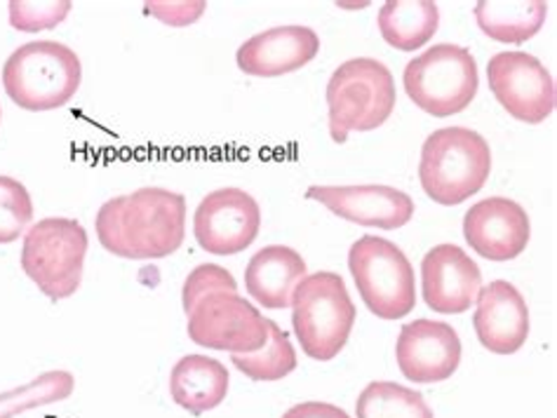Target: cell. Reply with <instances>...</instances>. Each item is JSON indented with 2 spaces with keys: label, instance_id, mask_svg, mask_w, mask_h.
I'll return each mask as SVG.
<instances>
[{
  "label": "cell",
  "instance_id": "cell-1",
  "mask_svg": "<svg viewBox=\"0 0 557 418\" xmlns=\"http://www.w3.org/2000/svg\"><path fill=\"white\" fill-rule=\"evenodd\" d=\"M97 238L113 256L165 258L186 238V198L158 186L107 200L97 212Z\"/></svg>",
  "mask_w": 557,
  "mask_h": 418
},
{
  "label": "cell",
  "instance_id": "cell-2",
  "mask_svg": "<svg viewBox=\"0 0 557 418\" xmlns=\"http://www.w3.org/2000/svg\"><path fill=\"white\" fill-rule=\"evenodd\" d=\"M492 175L487 139L468 127H443L423 141L419 179L437 205H461L482 191Z\"/></svg>",
  "mask_w": 557,
  "mask_h": 418
},
{
  "label": "cell",
  "instance_id": "cell-3",
  "mask_svg": "<svg viewBox=\"0 0 557 418\" xmlns=\"http://www.w3.org/2000/svg\"><path fill=\"white\" fill-rule=\"evenodd\" d=\"M398 102L391 68L372 56H356L334 71L327 83V123L334 143L350 132H372L384 125Z\"/></svg>",
  "mask_w": 557,
  "mask_h": 418
},
{
  "label": "cell",
  "instance_id": "cell-4",
  "mask_svg": "<svg viewBox=\"0 0 557 418\" xmlns=\"http://www.w3.org/2000/svg\"><path fill=\"white\" fill-rule=\"evenodd\" d=\"M83 80L78 54L64 42L36 40L14 50L3 66V88L26 111H52L76 97Z\"/></svg>",
  "mask_w": 557,
  "mask_h": 418
},
{
  "label": "cell",
  "instance_id": "cell-5",
  "mask_svg": "<svg viewBox=\"0 0 557 418\" xmlns=\"http://www.w3.org/2000/svg\"><path fill=\"white\" fill-rule=\"evenodd\" d=\"M292 327L301 351L318 363H330L344 351L356 325V306L339 273L306 276L292 294Z\"/></svg>",
  "mask_w": 557,
  "mask_h": 418
},
{
  "label": "cell",
  "instance_id": "cell-6",
  "mask_svg": "<svg viewBox=\"0 0 557 418\" xmlns=\"http://www.w3.org/2000/svg\"><path fill=\"white\" fill-rule=\"evenodd\" d=\"M403 83L405 92L421 111L433 118H451L471 106L480 76L471 50L440 42L405 66Z\"/></svg>",
  "mask_w": 557,
  "mask_h": 418
},
{
  "label": "cell",
  "instance_id": "cell-7",
  "mask_svg": "<svg viewBox=\"0 0 557 418\" xmlns=\"http://www.w3.org/2000/svg\"><path fill=\"white\" fill-rule=\"evenodd\" d=\"M87 244L90 238L81 221L50 216L26 230L22 268L48 299H69L83 282Z\"/></svg>",
  "mask_w": 557,
  "mask_h": 418
},
{
  "label": "cell",
  "instance_id": "cell-8",
  "mask_svg": "<svg viewBox=\"0 0 557 418\" xmlns=\"http://www.w3.org/2000/svg\"><path fill=\"white\" fill-rule=\"evenodd\" d=\"M348 270L364 306L381 320H400L414 311V268L395 242L362 236L348 252Z\"/></svg>",
  "mask_w": 557,
  "mask_h": 418
},
{
  "label": "cell",
  "instance_id": "cell-9",
  "mask_svg": "<svg viewBox=\"0 0 557 418\" xmlns=\"http://www.w3.org/2000/svg\"><path fill=\"white\" fill-rule=\"evenodd\" d=\"M188 339L210 351L245 355L269 339V317L238 292H212L188 313Z\"/></svg>",
  "mask_w": 557,
  "mask_h": 418
},
{
  "label": "cell",
  "instance_id": "cell-10",
  "mask_svg": "<svg viewBox=\"0 0 557 418\" xmlns=\"http://www.w3.org/2000/svg\"><path fill=\"white\" fill-rule=\"evenodd\" d=\"M487 80L496 102L520 123L539 125L555 111V80L534 54H494L487 64Z\"/></svg>",
  "mask_w": 557,
  "mask_h": 418
},
{
  "label": "cell",
  "instance_id": "cell-11",
  "mask_svg": "<svg viewBox=\"0 0 557 418\" xmlns=\"http://www.w3.org/2000/svg\"><path fill=\"white\" fill-rule=\"evenodd\" d=\"M261 210L243 189H219L205 195L194 214V233L200 248L216 256L247 250L259 236Z\"/></svg>",
  "mask_w": 557,
  "mask_h": 418
},
{
  "label": "cell",
  "instance_id": "cell-12",
  "mask_svg": "<svg viewBox=\"0 0 557 418\" xmlns=\"http://www.w3.org/2000/svg\"><path fill=\"white\" fill-rule=\"evenodd\" d=\"M306 198L325 205L339 219L364 228L395 230L414 216V200L400 189L381 183L364 186H311Z\"/></svg>",
  "mask_w": 557,
  "mask_h": 418
},
{
  "label": "cell",
  "instance_id": "cell-13",
  "mask_svg": "<svg viewBox=\"0 0 557 418\" xmlns=\"http://www.w3.org/2000/svg\"><path fill=\"white\" fill-rule=\"evenodd\" d=\"M395 359L403 377L414 383L447 381L461 365V339L457 329L447 322L414 320L403 325Z\"/></svg>",
  "mask_w": 557,
  "mask_h": 418
},
{
  "label": "cell",
  "instance_id": "cell-14",
  "mask_svg": "<svg viewBox=\"0 0 557 418\" xmlns=\"http://www.w3.org/2000/svg\"><path fill=\"white\" fill-rule=\"evenodd\" d=\"M463 238L471 250L490 262L518 258L532 238L530 216L508 198L480 200L463 216Z\"/></svg>",
  "mask_w": 557,
  "mask_h": 418
},
{
  "label": "cell",
  "instance_id": "cell-15",
  "mask_svg": "<svg viewBox=\"0 0 557 418\" xmlns=\"http://www.w3.org/2000/svg\"><path fill=\"white\" fill-rule=\"evenodd\" d=\"M421 290L435 313H466L482 290V273L457 244H437L421 262Z\"/></svg>",
  "mask_w": 557,
  "mask_h": 418
},
{
  "label": "cell",
  "instance_id": "cell-16",
  "mask_svg": "<svg viewBox=\"0 0 557 418\" xmlns=\"http://www.w3.org/2000/svg\"><path fill=\"white\" fill-rule=\"evenodd\" d=\"M320 52V38L309 26H275L245 40L236 52L238 68L255 78H281L311 64Z\"/></svg>",
  "mask_w": 557,
  "mask_h": 418
},
{
  "label": "cell",
  "instance_id": "cell-17",
  "mask_svg": "<svg viewBox=\"0 0 557 418\" xmlns=\"http://www.w3.org/2000/svg\"><path fill=\"white\" fill-rule=\"evenodd\" d=\"M473 327L480 343L496 355L518 353L530 337V308L516 284L494 280L475 299Z\"/></svg>",
  "mask_w": 557,
  "mask_h": 418
},
{
  "label": "cell",
  "instance_id": "cell-18",
  "mask_svg": "<svg viewBox=\"0 0 557 418\" xmlns=\"http://www.w3.org/2000/svg\"><path fill=\"white\" fill-rule=\"evenodd\" d=\"M304 278L306 262L297 250L285 244H269L249 258L245 290L259 306L277 311L292 304V294Z\"/></svg>",
  "mask_w": 557,
  "mask_h": 418
},
{
  "label": "cell",
  "instance_id": "cell-19",
  "mask_svg": "<svg viewBox=\"0 0 557 418\" xmlns=\"http://www.w3.org/2000/svg\"><path fill=\"white\" fill-rule=\"evenodd\" d=\"M228 371L214 357L186 355L170 373V393L182 409L200 416L216 409L228 395Z\"/></svg>",
  "mask_w": 557,
  "mask_h": 418
},
{
  "label": "cell",
  "instance_id": "cell-20",
  "mask_svg": "<svg viewBox=\"0 0 557 418\" xmlns=\"http://www.w3.org/2000/svg\"><path fill=\"white\" fill-rule=\"evenodd\" d=\"M376 24L391 48L414 52L437 34L440 10L433 0H388L381 5Z\"/></svg>",
  "mask_w": 557,
  "mask_h": 418
},
{
  "label": "cell",
  "instance_id": "cell-21",
  "mask_svg": "<svg viewBox=\"0 0 557 418\" xmlns=\"http://www.w3.org/2000/svg\"><path fill=\"white\" fill-rule=\"evenodd\" d=\"M475 22L480 31L496 42L522 46L534 38L548 17L546 0H522V3H498V0H480L475 3Z\"/></svg>",
  "mask_w": 557,
  "mask_h": 418
},
{
  "label": "cell",
  "instance_id": "cell-22",
  "mask_svg": "<svg viewBox=\"0 0 557 418\" xmlns=\"http://www.w3.org/2000/svg\"><path fill=\"white\" fill-rule=\"evenodd\" d=\"M358 418H433L421 393L393 381H372L358 395Z\"/></svg>",
  "mask_w": 557,
  "mask_h": 418
},
{
  "label": "cell",
  "instance_id": "cell-23",
  "mask_svg": "<svg viewBox=\"0 0 557 418\" xmlns=\"http://www.w3.org/2000/svg\"><path fill=\"white\" fill-rule=\"evenodd\" d=\"M231 363L252 381H281L297 369V351L289 343L287 331L269 320V339L255 353L231 355Z\"/></svg>",
  "mask_w": 557,
  "mask_h": 418
},
{
  "label": "cell",
  "instance_id": "cell-24",
  "mask_svg": "<svg viewBox=\"0 0 557 418\" xmlns=\"http://www.w3.org/2000/svg\"><path fill=\"white\" fill-rule=\"evenodd\" d=\"M73 388H76V379L69 371L57 369L40 373L32 383L0 395V418H14L28 409L54 405V402L71 397Z\"/></svg>",
  "mask_w": 557,
  "mask_h": 418
},
{
  "label": "cell",
  "instance_id": "cell-25",
  "mask_svg": "<svg viewBox=\"0 0 557 418\" xmlns=\"http://www.w3.org/2000/svg\"><path fill=\"white\" fill-rule=\"evenodd\" d=\"M34 219V200L17 179L0 175V244H10L26 233Z\"/></svg>",
  "mask_w": 557,
  "mask_h": 418
},
{
  "label": "cell",
  "instance_id": "cell-26",
  "mask_svg": "<svg viewBox=\"0 0 557 418\" xmlns=\"http://www.w3.org/2000/svg\"><path fill=\"white\" fill-rule=\"evenodd\" d=\"M10 5V24L17 31L38 34L46 28L60 26L73 8L71 0H52V3H28V0H12Z\"/></svg>",
  "mask_w": 557,
  "mask_h": 418
},
{
  "label": "cell",
  "instance_id": "cell-27",
  "mask_svg": "<svg viewBox=\"0 0 557 418\" xmlns=\"http://www.w3.org/2000/svg\"><path fill=\"white\" fill-rule=\"evenodd\" d=\"M212 292H238V282L231 273L216 264H202L188 273L184 280V292H182V304L184 313L188 315L202 296Z\"/></svg>",
  "mask_w": 557,
  "mask_h": 418
},
{
  "label": "cell",
  "instance_id": "cell-28",
  "mask_svg": "<svg viewBox=\"0 0 557 418\" xmlns=\"http://www.w3.org/2000/svg\"><path fill=\"white\" fill-rule=\"evenodd\" d=\"M202 0H184V3H168V0H151V3H146V14H151V17L160 20L168 26H190L196 24L202 12H205Z\"/></svg>",
  "mask_w": 557,
  "mask_h": 418
},
{
  "label": "cell",
  "instance_id": "cell-29",
  "mask_svg": "<svg viewBox=\"0 0 557 418\" xmlns=\"http://www.w3.org/2000/svg\"><path fill=\"white\" fill-rule=\"evenodd\" d=\"M283 418H350L342 407L330 402H301L283 414Z\"/></svg>",
  "mask_w": 557,
  "mask_h": 418
},
{
  "label": "cell",
  "instance_id": "cell-30",
  "mask_svg": "<svg viewBox=\"0 0 557 418\" xmlns=\"http://www.w3.org/2000/svg\"><path fill=\"white\" fill-rule=\"evenodd\" d=\"M0 115H3V111H0Z\"/></svg>",
  "mask_w": 557,
  "mask_h": 418
}]
</instances>
